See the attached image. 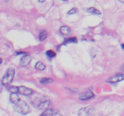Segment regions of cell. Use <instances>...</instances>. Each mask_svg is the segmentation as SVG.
I'll return each mask as SVG.
<instances>
[{
  "mask_svg": "<svg viewBox=\"0 0 124 116\" xmlns=\"http://www.w3.org/2000/svg\"><path fill=\"white\" fill-rule=\"evenodd\" d=\"M15 109L16 112L22 115H26L30 112V108L28 104L24 100H20L16 104H15Z\"/></svg>",
  "mask_w": 124,
  "mask_h": 116,
  "instance_id": "obj_1",
  "label": "cell"
},
{
  "mask_svg": "<svg viewBox=\"0 0 124 116\" xmlns=\"http://www.w3.org/2000/svg\"><path fill=\"white\" fill-rule=\"evenodd\" d=\"M50 102L49 100H44L40 102L38 105V108L40 109H44L47 108L50 105Z\"/></svg>",
  "mask_w": 124,
  "mask_h": 116,
  "instance_id": "obj_8",
  "label": "cell"
},
{
  "mask_svg": "<svg viewBox=\"0 0 124 116\" xmlns=\"http://www.w3.org/2000/svg\"><path fill=\"white\" fill-rule=\"evenodd\" d=\"M119 1L120 2H122V3H124V0H119Z\"/></svg>",
  "mask_w": 124,
  "mask_h": 116,
  "instance_id": "obj_21",
  "label": "cell"
},
{
  "mask_svg": "<svg viewBox=\"0 0 124 116\" xmlns=\"http://www.w3.org/2000/svg\"><path fill=\"white\" fill-rule=\"evenodd\" d=\"M31 60V57L29 55H25L22 57L19 61V65L22 67L27 66L30 63Z\"/></svg>",
  "mask_w": 124,
  "mask_h": 116,
  "instance_id": "obj_6",
  "label": "cell"
},
{
  "mask_svg": "<svg viewBox=\"0 0 124 116\" xmlns=\"http://www.w3.org/2000/svg\"><path fill=\"white\" fill-rule=\"evenodd\" d=\"M18 93L23 95L29 96L33 94V91L30 88H27L24 86H21V87H18Z\"/></svg>",
  "mask_w": 124,
  "mask_h": 116,
  "instance_id": "obj_5",
  "label": "cell"
},
{
  "mask_svg": "<svg viewBox=\"0 0 124 116\" xmlns=\"http://www.w3.org/2000/svg\"><path fill=\"white\" fill-rule=\"evenodd\" d=\"M38 1H39V2H45L46 0H38Z\"/></svg>",
  "mask_w": 124,
  "mask_h": 116,
  "instance_id": "obj_20",
  "label": "cell"
},
{
  "mask_svg": "<svg viewBox=\"0 0 124 116\" xmlns=\"http://www.w3.org/2000/svg\"><path fill=\"white\" fill-rule=\"evenodd\" d=\"M63 1H69V0H62Z\"/></svg>",
  "mask_w": 124,
  "mask_h": 116,
  "instance_id": "obj_23",
  "label": "cell"
},
{
  "mask_svg": "<svg viewBox=\"0 0 124 116\" xmlns=\"http://www.w3.org/2000/svg\"><path fill=\"white\" fill-rule=\"evenodd\" d=\"M59 31L63 35H68L70 33V29L67 26H62L59 29Z\"/></svg>",
  "mask_w": 124,
  "mask_h": 116,
  "instance_id": "obj_11",
  "label": "cell"
},
{
  "mask_svg": "<svg viewBox=\"0 0 124 116\" xmlns=\"http://www.w3.org/2000/svg\"><path fill=\"white\" fill-rule=\"evenodd\" d=\"M124 80V73H118L108 79L106 82L108 83H115L120 82L121 80Z\"/></svg>",
  "mask_w": 124,
  "mask_h": 116,
  "instance_id": "obj_4",
  "label": "cell"
},
{
  "mask_svg": "<svg viewBox=\"0 0 124 116\" xmlns=\"http://www.w3.org/2000/svg\"><path fill=\"white\" fill-rule=\"evenodd\" d=\"M94 96V94L92 91H87L82 93L79 95V99L81 100H87L90 99Z\"/></svg>",
  "mask_w": 124,
  "mask_h": 116,
  "instance_id": "obj_7",
  "label": "cell"
},
{
  "mask_svg": "<svg viewBox=\"0 0 124 116\" xmlns=\"http://www.w3.org/2000/svg\"><path fill=\"white\" fill-rule=\"evenodd\" d=\"M47 55L48 56L49 58H53L54 57L56 56V53L55 52L53 51V50H48L47 51Z\"/></svg>",
  "mask_w": 124,
  "mask_h": 116,
  "instance_id": "obj_18",
  "label": "cell"
},
{
  "mask_svg": "<svg viewBox=\"0 0 124 116\" xmlns=\"http://www.w3.org/2000/svg\"><path fill=\"white\" fill-rule=\"evenodd\" d=\"M47 36V33L46 30H42L40 31L39 35V39L41 41H44L46 39Z\"/></svg>",
  "mask_w": 124,
  "mask_h": 116,
  "instance_id": "obj_12",
  "label": "cell"
},
{
  "mask_svg": "<svg viewBox=\"0 0 124 116\" xmlns=\"http://www.w3.org/2000/svg\"><path fill=\"white\" fill-rule=\"evenodd\" d=\"M95 109L92 106L81 108L78 112V116H94Z\"/></svg>",
  "mask_w": 124,
  "mask_h": 116,
  "instance_id": "obj_3",
  "label": "cell"
},
{
  "mask_svg": "<svg viewBox=\"0 0 124 116\" xmlns=\"http://www.w3.org/2000/svg\"><path fill=\"white\" fill-rule=\"evenodd\" d=\"M78 41L75 37H70V38L67 39H65V43H76Z\"/></svg>",
  "mask_w": 124,
  "mask_h": 116,
  "instance_id": "obj_17",
  "label": "cell"
},
{
  "mask_svg": "<svg viewBox=\"0 0 124 116\" xmlns=\"http://www.w3.org/2000/svg\"><path fill=\"white\" fill-rule=\"evenodd\" d=\"M87 12L90 13H92V14H101V12L99 11L98 10L96 9L94 7H90V8H87Z\"/></svg>",
  "mask_w": 124,
  "mask_h": 116,
  "instance_id": "obj_13",
  "label": "cell"
},
{
  "mask_svg": "<svg viewBox=\"0 0 124 116\" xmlns=\"http://www.w3.org/2000/svg\"><path fill=\"white\" fill-rule=\"evenodd\" d=\"M76 12H77V9H76V8H71V10H70L68 12V14H74V13H76Z\"/></svg>",
  "mask_w": 124,
  "mask_h": 116,
  "instance_id": "obj_19",
  "label": "cell"
},
{
  "mask_svg": "<svg viewBox=\"0 0 124 116\" xmlns=\"http://www.w3.org/2000/svg\"><path fill=\"white\" fill-rule=\"evenodd\" d=\"M56 112L53 109H47L44 111L40 116H55Z\"/></svg>",
  "mask_w": 124,
  "mask_h": 116,
  "instance_id": "obj_9",
  "label": "cell"
},
{
  "mask_svg": "<svg viewBox=\"0 0 124 116\" xmlns=\"http://www.w3.org/2000/svg\"><path fill=\"white\" fill-rule=\"evenodd\" d=\"M53 82V80L50 78H47V77H44L40 80V83L42 84H48V83H50Z\"/></svg>",
  "mask_w": 124,
  "mask_h": 116,
  "instance_id": "obj_14",
  "label": "cell"
},
{
  "mask_svg": "<svg viewBox=\"0 0 124 116\" xmlns=\"http://www.w3.org/2000/svg\"><path fill=\"white\" fill-rule=\"evenodd\" d=\"M122 47L123 48V49H124V44H122Z\"/></svg>",
  "mask_w": 124,
  "mask_h": 116,
  "instance_id": "obj_22",
  "label": "cell"
},
{
  "mask_svg": "<svg viewBox=\"0 0 124 116\" xmlns=\"http://www.w3.org/2000/svg\"><path fill=\"white\" fill-rule=\"evenodd\" d=\"M35 68H36L37 70H44L45 69V68H46V66H45L42 62H38L36 63V65H35Z\"/></svg>",
  "mask_w": 124,
  "mask_h": 116,
  "instance_id": "obj_15",
  "label": "cell"
},
{
  "mask_svg": "<svg viewBox=\"0 0 124 116\" xmlns=\"http://www.w3.org/2000/svg\"><path fill=\"white\" fill-rule=\"evenodd\" d=\"M20 98L18 96V94L16 93H11L10 95V102L13 104H16L19 100Z\"/></svg>",
  "mask_w": 124,
  "mask_h": 116,
  "instance_id": "obj_10",
  "label": "cell"
},
{
  "mask_svg": "<svg viewBox=\"0 0 124 116\" xmlns=\"http://www.w3.org/2000/svg\"><path fill=\"white\" fill-rule=\"evenodd\" d=\"M15 74V71L13 68H8L6 71V74L3 76L2 79V84L4 85H7L10 84L12 82L14 77Z\"/></svg>",
  "mask_w": 124,
  "mask_h": 116,
  "instance_id": "obj_2",
  "label": "cell"
},
{
  "mask_svg": "<svg viewBox=\"0 0 124 116\" xmlns=\"http://www.w3.org/2000/svg\"><path fill=\"white\" fill-rule=\"evenodd\" d=\"M8 90L11 93H18V87H8Z\"/></svg>",
  "mask_w": 124,
  "mask_h": 116,
  "instance_id": "obj_16",
  "label": "cell"
}]
</instances>
